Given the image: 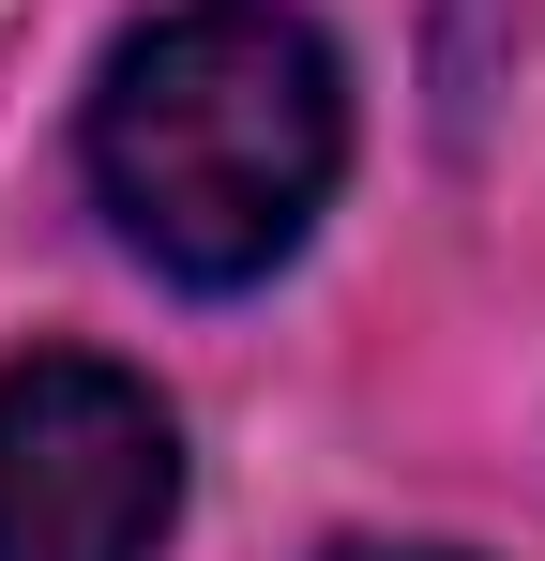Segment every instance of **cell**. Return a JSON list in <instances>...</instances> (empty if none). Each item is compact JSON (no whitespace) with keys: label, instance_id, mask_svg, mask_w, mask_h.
Masks as SVG:
<instances>
[{"label":"cell","instance_id":"6da1fadb","mask_svg":"<svg viewBox=\"0 0 545 561\" xmlns=\"http://www.w3.org/2000/svg\"><path fill=\"white\" fill-rule=\"evenodd\" d=\"M349 168V77L288 0H182L91 92V197L182 288H258Z\"/></svg>","mask_w":545,"mask_h":561},{"label":"cell","instance_id":"7a4b0ae2","mask_svg":"<svg viewBox=\"0 0 545 561\" xmlns=\"http://www.w3.org/2000/svg\"><path fill=\"white\" fill-rule=\"evenodd\" d=\"M182 516V425L106 350L0 365V561H152Z\"/></svg>","mask_w":545,"mask_h":561},{"label":"cell","instance_id":"3957f363","mask_svg":"<svg viewBox=\"0 0 545 561\" xmlns=\"http://www.w3.org/2000/svg\"><path fill=\"white\" fill-rule=\"evenodd\" d=\"M349 561H469V547H349Z\"/></svg>","mask_w":545,"mask_h":561}]
</instances>
